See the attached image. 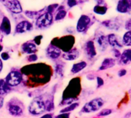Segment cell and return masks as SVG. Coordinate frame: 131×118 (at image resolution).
<instances>
[{
	"label": "cell",
	"mask_w": 131,
	"mask_h": 118,
	"mask_svg": "<svg viewBox=\"0 0 131 118\" xmlns=\"http://www.w3.org/2000/svg\"><path fill=\"white\" fill-rule=\"evenodd\" d=\"M81 90V84L79 78H73L70 80L62 94V104H70L77 97Z\"/></svg>",
	"instance_id": "obj_2"
},
{
	"label": "cell",
	"mask_w": 131,
	"mask_h": 118,
	"mask_svg": "<svg viewBox=\"0 0 131 118\" xmlns=\"http://www.w3.org/2000/svg\"><path fill=\"white\" fill-rule=\"evenodd\" d=\"M3 50V46H1V44H0V52H1Z\"/></svg>",
	"instance_id": "obj_46"
},
{
	"label": "cell",
	"mask_w": 131,
	"mask_h": 118,
	"mask_svg": "<svg viewBox=\"0 0 131 118\" xmlns=\"http://www.w3.org/2000/svg\"><path fill=\"white\" fill-rule=\"evenodd\" d=\"M46 110V103L41 97L34 98L29 106V113L34 116L40 115L43 113Z\"/></svg>",
	"instance_id": "obj_3"
},
{
	"label": "cell",
	"mask_w": 131,
	"mask_h": 118,
	"mask_svg": "<svg viewBox=\"0 0 131 118\" xmlns=\"http://www.w3.org/2000/svg\"><path fill=\"white\" fill-rule=\"evenodd\" d=\"M9 53L8 52H3L2 54H1V59L3 60H8L9 59Z\"/></svg>",
	"instance_id": "obj_36"
},
{
	"label": "cell",
	"mask_w": 131,
	"mask_h": 118,
	"mask_svg": "<svg viewBox=\"0 0 131 118\" xmlns=\"http://www.w3.org/2000/svg\"><path fill=\"white\" fill-rule=\"evenodd\" d=\"M107 41L109 45H110L113 49H119L123 46L121 41L119 40V37L115 34H110L107 36Z\"/></svg>",
	"instance_id": "obj_13"
},
{
	"label": "cell",
	"mask_w": 131,
	"mask_h": 118,
	"mask_svg": "<svg viewBox=\"0 0 131 118\" xmlns=\"http://www.w3.org/2000/svg\"><path fill=\"white\" fill-rule=\"evenodd\" d=\"M102 24L106 27L107 29H111V30H118L120 27V25L119 24L118 22H116V20H106V21H104L102 23Z\"/></svg>",
	"instance_id": "obj_21"
},
{
	"label": "cell",
	"mask_w": 131,
	"mask_h": 118,
	"mask_svg": "<svg viewBox=\"0 0 131 118\" xmlns=\"http://www.w3.org/2000/svg\"><path fill=\"white\" fill-rule=\"evenodd\" d=\"M52 23V15L46 13L40 16L36 20V26L39 29L46 28L50 26Z\"/></svg>",
	"instance_id": "obj_8"
},
{
	"label": "cell",
	"mask_w": 131,
	"mask_h": 118,
	"mask_svg": "<svg viewBox=\"0 0 131 118\" xmlns=\"http://www.w3.org/2000/svg\"><path fill=\"white\" fill-rule=\"evenodd\" d=\"M57 4H53V5H50L48 8H47V13H51L52 14V13L57 8Z\"/></svg>",
	"instance_id": "obj_33"
},
{
	"label": "cell",
	"mask_w": 131,
	"mask_h": 118,
	"mask_svg": "<svg viewBox=\"0 0 131 118\" xmlns=\"http://www.w3.org/2000/svg\"><path fill=\"white\" fill-rule=\"evenodd\" d=\"M90 23V17L86 15H82L78 20L77 26V30L79 33L84 32L86 29V28L88 27Z\"/></svg>",
	"instance_id": "obj_9"
},
{
	"label": "cell",
	"mask_w": 131,
	"mask_h": 118,
	"mask_svg": "<svg viewBox=\"0 0 131 118\" xmlns=\"http://www.w3.org/2000/svg\"><path fill=\"white\" fill-rule=\"evenodd\" d=\"M97 44L100 49V50L104 51L106 49L109 43L107 41V37H106L105 36H100L97 38Z\"/></svg>",
	"instance_id": "obj_22"
},
{
	"label": "cell",
	"mask_w": 131,
	"mask_h": 118,
	"mask_svg": "<svg viewBox=\"0 0 131 118\" xmlns=\"http://www.w3.org/2000/svg\"><path fill=\"white\" fill-rule=\"evenodd\" d=\"M55 118H70V113H60Z\"/></svg>",
	"instance_id": "obj_32"
},
{
	"label": "cell",
	"mask_w": 131,
	"mask_h": 118,
	"mask_svg": "<svg viewBox=\"0 0 131 118\" xmlns=\"http://www.w3.org/2000/svg\"><path fill=\"white\" fill-rule=\"evenodd\" d=\"M80 56V52L78 49H72L70 51L65 52L64 54H62V58L65 60L67 61H73L75 60L79 57Z\"/></svg>",
	"instance_id": "obj_14"
},
{
	"label": "cell",
	"mask_w": 131,
	"mask_h": 118,
	"mask_svg": "<svg viewBox=\"0 0 131 118\" xmlns=\"http://www.w3.org/2000/svg\"><path fill=\"white\" fill-rule=\"evenodd\" d=\"M87 66V63L84 61H82V62H80V63H75L72 69H71V73H80V71H82L83 69H85Z\"/></svg>",
	"instance_id": "obj_23"
},
{
	"label": "cell",
	"mask_w": 131,
	"mask_h": 118,
	"mask_svg": "<svg viewBox=\"0 0 131 118\" xmlns=\"http://www.w3.org/2000/svg\"><path fill=\"white\" fill-rule=\"evenodd\" d=\"M22 49L24 52L28 53L29 55L33 54L37 51V49H36L35 43L32 42H25L24 44H23Z\"/></svg>",
	"instance_id": "obj_17"
},
{
	"label": "cell",
	"mask_w": 131,
	"mask_h": 118,
	"mask_svg": "<svg viewBox=\"0 0 131 118\" xmlns=\"http://www.w3.org/2000/svg\"><path fill=\"white\" fill-rule=\"evenodd\" d=\"M93 11L95 13L99 14V15H104L106 11H107V8L104 6H100V5H97L94 7Z\"/></svg>",
	"instance_id": "obj_26"
},
{
	"label": "cell",
	"mask_w": 131,
	"mask_h": 118,
	"mask_svg": "<svg viewBox=\"0 0 131 118\" xmlns=\"http://www.w3.org/2000/svg\"><path fill=\"white\" fill-rule=\"evenodd\" d=\"M7 109L10 115L13 116H20L23 113V107L20 102L16 100H12L7 104Z\"/></svg>",
	"instance_id": "obj_7"
},
{
	"label": "cell",
	"mask_w": 131,
	"mask_h": 118,
	"mask_svg": "<svg viewBox=\"0 0 131 118\" xmlns=\"http://www.w3.org/2000/svg\"><path fill=\"white\" fill-rule=\"evenodd\" d=\"M78 106H79V103H77V102L72 103L70 105H68L67 106H66L65 108L62 109L60 110V113H70L71 111H73L75 109H77Z\"/></svg>",
	"instance_id": "obj_25"
},
{
	"label": "cell",
	"mask_w": 131,
	"mask_h": 118,
	"mask_svg": "<svg viewBox=\"0 0 131 118\" xmlns=\"http://www.w3.org/2000/svg\"><path fill=\"white\" fill-rule=\"evenodd\" d=\"M113 52H114V56H116V57H119V56H120V53H119V52L116 49H113Z\"/></svg>",
	"instance_id": "obj_41"
},
{
	"label": "cell",
	"mask_w": 131,
	"mask_h": 118,
	"mask_svg": "<svg viewBox=\"0 0 131 118\" xmlns=\"http://www.w3.org/2000/svg\"><path fill=\"white\" fill-rule=\"evenodd\" d=\"M125 28L126 30L128 31H131V18L129 19H128L126 22V24H125Z\"/></svg>",
	"instance_id": "obj_35"
},
{
	"label": "cell",
	"mask_w": 131,
	"mask_h": 118,
	"mask_svg": "<svg viewBox=\"0 0 131 118\" xmlns=\"http://www.w3.org/2000/svg\"><path fill=\"white\" fill-rule=\"evenodd\" d=\"M22 74L32 77L33 80H36L38 83H45L48 82L51 77V72L49 68L45 66L36 65L28 66L22 70Z\"/></svg>",
	"instance_id": "obj_1"
},
{
	"label": "cell",
	"mask_w": 131,
	"mask_h": 118,
	"mask_svg": "<svg viewBox=\"0 0 131 118\" xmlns=\"http://www.w3.org/2000/svg\"><path fill=\"white\" fill-rule=\"evenodd\" d=\"M119 63L123 65H127L131 63V49H126L120 54Z\"/></svg>",
	"instance_id": "obj_16"
},
{
	"label": "cell",
	"mask_w": 131,
	"mask_h": 118,
	"mask_svg": "<svg viewBox=\"0 0 131 118\" xmlns=\"http://www.w3.org/2000/svg\"><path fill=\"white\" fill-rule=\"evenodd\" d=\"M66 15H67V12L65 10H59V12L57 13V14L56 16V20L59 21V20L64 19Z\"/></svg>",
	"instance_id": "obj_28"
},
{
	"label": "cell",
	"mask_w": 131,
	"mask_h": 118,
	"mask_svg": "<svg viewBox=\"0 0 131 118\" xmlns=\"http://www.w3.org/2000/svg\"><path fill=\"white\" fill-rule=\"evenodd\" d=\"M104 104V101L101 98H96L87 103H86L83 107L82 108L81 112L85 113H93L99 110Z\"/></svg>",
	"instance_id": "obj_4"
},
{
	"label": "cell",
	"mask_w": 131,
	"mask_h": 118,
	"mask_svg": "<svg viewBox=\"0 0 131 118\" xmlns=\"http://www.w3.org/2000/svg\"><path fill=\"white\" fill-rule=\"evenodd\" d=\"M32 29V25L28 21H22L16 27V32L18 33H23L26 32L31 31Z\"/></svg>",
	"instance_id": "obj_12"
},
{
	"label": "cell",
	"mask_w": 131,
	"mask_h": 118,
	"mask_svg": "<svg viewBox=\"0 0 131 118\" xmlns=\"http://www.w3.org/2000/svg\"><path fill=\"white\" fill-rule=\"evenodd\" d=\"M6 6L13 13H20L23 11L20 3L18 0H10L6 3Z\"/></svg>",
	"instance_id": "obj_11"
},
{
	"label": "cell",
	"mask_w": 131,
	"mask_h": 118,
	"mask_svg": "<svg viewBox=\"0 0 131 118\" xmlns=\"http://www.w3.org/2000/svg\"><path fill=\"white\" fill-rule=\"evenodd\" d=\"M0 31L3 32L6 35H9L11 33V24L9 19L7 17H4L3 19L1 26H0Z\"/></svg>",
	"instance_id": "obj_18"
},
{
	"label": "cell",
	"mask_w": 131,
	"mask_h": 118,
	"mask_svg": "<svg viewBox=\"0 0 131 118\" xmlns=\"http://www.w3.org/2000/svg\"><path fill=\"white\" fill-rule=\"evenodd\" d=\"M61 55V49L58 47L52 45L51 46L48 47L47 49V56L52 60L58 59Z\"/></svg>",
	"instance_id": "obj_15"
},
{
	"label": "cell",
	"mask_w": 131,
	"mask_h": 118,
	"mask_svg": "<svg viewBox=\"0 0 131 118\" xmlns=\"http://www.w3.org/2000/svg\"><path fill=\"white\" fill-rule=\"evenodd\" d=\"M0 15H1V11H0Z\"/></svg>",
	"instance_id": "obj_47"
},
{
	"label": "cell",
	"mask_w": 131,
	"mask_h": 118,
	"mask_svg": "<svg viewBox=\"0 0 131 118\" xmlns=\"http://www.w3.org/2000/svg\"><path fill=\"white\" fill-rule=\"evenodd\" d=\"M126 74V70H119V73H118L119 77H123V76H125Z\"/></svg>",
	"instance_id": "obj_40"
},
{
	"label": "cell",
	"mask_w": 131,
	"mask_h": 118,
	"mask_svg": "<svg viewBox=\"0 0 131 118\" xmlns=\"http://www.w3.org/2000/svg\"><path fill=\"white\" fill-rule=\"evenodd\" d=\"M3 61L0 59V73H1L2 70H3Z\"/></svg>",
	"instance_id": "obj_44"
},
{
	"label": "cell",
	"mask_w": 131,
	"mask_h": 118,
	"mask_svg": "<svg viewBox=\"0 0 131 118\" xmlns=\"http://www.w3.org/2000/svg\"><path fill=\"white\" fill-rule=\"evenodd\" d=\"M123 42L124 45L130 46H131V31H127L123 37Z\"/></svg>",
	"instance_id": "obj_27"
},
{
	"label": "cell",
	"mask_w": 131,
	"mask_h": 118,
	"mask_svg": "<svg viewBox=\"0 0 131 118\" xmlns=\"http://www.w3.org/2000/svg\"><path fill=\"white\" fill-rule=\"evenodd\" d=\"M77 1L76 0H68L67 1V4L70 7H73L77 5Z\"/></svg>",
	"instance_id": "obj_37"
},
{
	"label": "cell",
	"mask_w": 131,
	"mask_h": 118,
	"mask_svg": "<svg viewBox=\"0 0 131 118\" xmlns=\"http://www.w3.org/2000/svg\"><path fill=\"white\" fill-rule=\"evenodd\" d=\"M116 10L121 13H126L131 11V0H119Z\"/></svg>",
	"instance_id": "obj_10"
},
{
	"label": "cell",
	"mask_w": 131,
	"mask_h": 118,
	"mask_svg": "<svg viewBox=\"0 0 131 118\" xmlns=\"http://www.w3.org/2000/svg\"><path fill=\"white\" fill-rule=\"evenodd\" d=\"M40 118H53V117H52V114H50V113H46V114H44L43 116H42Z\"/></svg>",
	"instance_id": "obj_42"
},
{
	"label": "cell",
	"mask_w": 131,
	"mask_h": 118,
	"mask_svg": "<svg viewBox=\"0 0 131 118\" xmlns=\"http://www.w3.org/2000/svg\"><path fill=\"white\" fill-rule=\"evenodd\" d=\"M11 90V87L6 83L4 79H0V96L8 93Z\"/></svg>",
	"instance_id": "obj_24"
},
{
	"label": "cell",
	"mask_w": 131,
	"mask_h": 118,
	"mask_svg": "<svg viewBox=\"0 0 131 118\" xmlns=\"http://www.w3.org/2000/svg\"><path fill=\"white\" fill-rule=\"evenodd\" d=\"M3 103H4V98L0 96V109L3 106Z\"/></svg>",
	"instance_id": "obj_43"
},
{
	"label": "cell",
	"mask_w": 131,
	"mask_h": 118,
	"mask_svg": "<svg viewBox=\"0 0 131 118\" xmlns=\"http://www.w3.org/2000/svg\"><path fill=\"white\" fill-rule=\"evenodd\" d=\"M111 113H112V110L111 109H104L101 112L99 113L98 116H107V115L110 114Z\"/></svg>",
	"instance_id": "obj_30"
},
{
	"label": "cell",
	"mask_w": 131,
	"mask_h": 118,
	"mask_svg": "<svg viewBox=\"0 0 131 118\" xmlns=\"http://www.w3.org/2000/svg\"><path fill=\"white\" fill-rule=\"evenodd\" d=\"M85 51L87 56L90 57H94L96 55V48L94 46V42L93 41H89L85 45Z\"/></svg>",
	"instance_id": "obj_19"
},
{
	"label": "cell",
	"mask_w": 131,
	"mask_h": 118,
	"mask_svg": "<svg viewBox=\"0 0 131 118\" xmlns=\"http://www.w3.org/2000/svg\"><path fill=\"white\" fill-rule=\"evenodd\" d=\"M56 73H57V74H59L61 77L62 76V74H63V70H62V66H61V65H57L56 66Z\"/></svg>",
	"instance_id": "obj_34"
},
{
	"label": "cell",
	"mask_w": 131,
	"mask_h": 118,
	"mask_svg": "<svg viewBox=\"0 0 131 118\" xmlns=\"http://www.w3.org/2000/svg\"><path fill=\"white\" fill-rule=\"evenodd\" d=\"M23 74L19 70H13L11 71L5 78V81L10 87H17L23 81Z\"/></svg>",
	"instance_id": "obj_5"
},
{
	"label": "cell",
	"mask_w": 131,
	"mask_h": 118,
	"mask_svg": "<svg viewBox=\"0 0 131 118\" xmlns=\"http://www.w3.org/2000/svg\"><path fill=\"white\" fill-rule=\"evenodd\" d=\"M116 63V61L114 59H112V58H106L105 60L103 61L100 67V70H107L109 68H111L113 67Z\"/></svg>",
	"instance_id": "obj_20"
},
{
	"label": "cell",
	"mask_w": 131,
	"mask_h": 118,
	"mask_svg": "<svg viewBox=\"0 0 131 118\" xmlns=\"http://www.w3.org/2000/svg\"><path fill=\"white\" fill-rule=\"evenodd\" d=\"M42 38V36H36V37L34 39V42H35V43H36V44L39 45V44H40V42H41Z\"/></svg>",
	"instance_id": "obj_39"
},
{
	"label": "cell",
	"mask_w": 131,
	"mask_h": 118,
	"mask_svg": "<svg viewBox=\"0 0 131 118\" xmlns=\"http://www.w3.org/2000/svg\"><path fill=\"white\" fill-rule=\"evenodd\" d=\"M75 39L71 36H64L59 39H58V42L56 45H53L56 47H58L60 49H62L65 52H67L72 49V47L73 46Z\"/></svg>",
	"instance_id": "obj_6"
},
{
	"label": "cell",
	"mask_w": 131,
	"mask_h": 118,
	"mask_svg": "<svg viewBox=\"0 0 131 118\" xmlns=\"http://www.w3.org/2000/svg\"><path fill=\"white\" fill-rule=\"evenodd\" d=\"M96 80H97V85H98L97 87H102L103 85L104 82H103V80L101 77H97L96 78Z\"/></svg>",
	"instance_id": "obj_38"
},
{
	"label": "cell",
	"mask_w": 131,
	"mask_h": 118,
	"mask_svg": "<svg viewBox=\"0 0 131 118\" xmlns=\"http://www.w3.org/2000/svg\"><path fill=\"white\" fill-rule=\"evenodd\" d=\"M37 59H38V56L36 54L33 53V54H30L28 57H27V60L29 62H35L37 60Z\"/></svg>",
	"instance_id": "obj_31"
},
{
	"label": "cell",
	"mask_w": 131,
	"mask_h": 118,
	"mask_svg": "<svg viewBox=\"0 0 131 118\" xmlns=\"http://www.w3.org/2000/svg\"><path fill=\"white\" fill-rule=\"evenodd\" d=\"M25 15L26 16H28L30 19H34L38 16V13L37 12H34V11H26L25 13Z\"/></svg>",
	"instance_id": "obj_29"
},
{
	"label": "cell",
	"mask_w": 131,
	"mask_h": 118,
	"mask_svg": "<svg viewBox=\"0 0 131 118\" xmlns=\"http://www.w3.org/2000/svg\"><path fill=\"white\" fill-rule=\"evenodd\" d=\"M97 3H98V5H100L101 6V3L103 2V0H96Z\"/></svg>",
	"instance_id": "obj_45"
}]
</instances>
